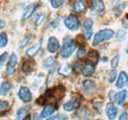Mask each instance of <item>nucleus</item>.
I'll use <instances>...</instances> for the list:
<instances>
[{
  "mask_svg": "<svg viewBox=\"0 0 128 120\" xmlns=\"http://www.w3.org/2000/svg\"><path fill=\"white\" fill-rule=\"evenodd\" d=\"M65 94V89L62 86H59L57 88L48 90L44 96H42V98H40L38 100V104H40V105H42L44 104H48L49 102H57L59 100H61Z\"/></svg>",
  "mask_w": 128,
  "mask_h": 120,
  "instance_id": "f257e3e1",
  "label": "nucleus"
},
{
  "mask_svg": "<svg viewBox=\"0 0 128 120\" xmlns=\"http://www.w3.org/2000/svg\"><path fill=\"white\" fill-rule=\"evenodd\" d=\"M76 46H75V44L73 42V40L71 38H67L64 40L63 45L61 47V50H60V56L63 58V59H67L69 58L72 53L74 52Z\"/></svg>",
  "mask_w": 128,
  "mask_h": 120,
  "instance_id": "f03ea898",
  "label": "nucleus"
},
{
  "mask_svg": "<svg viewBox=\"0 0 128 120\" xmlns=\"http://www.w3.org/2000/svg\"><path fill=\"white\" fill-rule=\"evenodd\" d=\"M114 36V32L110 29H104L98 32L94 38V45H98L104 42H106Z\"/></svg>",
  "mask_w": 128,
  "mask_h": 120,
  "instance_id": "7ed1b4c3",
  "label": "nucleus"
},
{
  "mask_svg": "<svg viewBox=\"0 0 128 120\" xmlns=\"http://www.w3.org/2000/svg\"><path fill=\"white\" fill-rule=\"evenodd\" d=\"M64 25L65 27L70 30H77L79 29V20L76 16L69 15L64 19Z\"/></svg>",
  "mask_w": 128,
  "mask_h": 120,
  "instance_id": "20e7f679",
  "label": "nucleus"
},
{
  "mask_svg": "<svg viewBox=\"0 0 128 120\" xmlns=\"http://www.w3.org/2000/svg\"><path fill=\"white\" fill-rule=\"evenodd\" d=\"M93 20L91 18H87L84 22H83V36L84 38L89 40L92 38V34H93Z\"/></svg>",
  "mask_w": 128,
  "mask_h": 120,
  "instance_id": "39448f33",
  "label": "nucleus"
},
{
  "mask_svg": "<svg viewBox=\"0 0 128 120\" xmlns=\"http://www.w3.org/2000/svg\"><path fill=\"white\" fill-rule=\"evenodd\" d=\"M96 66L92 60H87L82 67V74L85 77H90L95 73Z\"/></svg>",
  "mask_w": 128,
  "mask_h": 120,
  "instance_id": "423d86ee",
  "label": "nucleus"
},
{
  "mask_svg": "<svg viewBox=\"0 0 128 120\" xmlns=\"http://www.w3.org/2000/svg\"><path fill=\"white\" fill-rule=\"evenodd\" d=\"M17 64H18V58H17V55L15 53H13L8 61V64H7V67H6V75L10 76L12 75L15 70H16Z\"/></svg>",
  "mask_w": 128,
  "mask_h": 120,
  "instance_id": "0eeeda50",
  "label": "nucleus"
},
{
  "mask_svg": "<svg viewBox=\"0 0 128 120\" xmlns=\"http://www.w3.org/2000/svg\"><path fill=\"white\" fill-rule=\"evenodd\" d=\"M18 96L24 102H30L32 98V92L29 90V88H27V87H21L20 88V90L18 92Z\"/></svg>",
  "mask_w": 128,
  "mask_h": 120,
  "instance_id": "6e6552de",
  "label": "nucleus"
},
{
  "mask_svg": "<svg viewBox=\"0 0 128 120\" xmlns=\"http://www.w3.org/2000/svg\"><path fill=\"white\" fill-rule=\"evenodd\" d=\"M91 10L94 14H100L104 10V4L102 0H91Z\"/></svg>",
  "mask_w": 128,
  "mask_h": 120,
  "instance_id": "1a4fd4ad",
  "label": "nucleus"
},
{
  "mask_svg": "<svg viewBox=\"0 0 128 120\" xmlns=\"http://www.w3.org/2000/svg\"><path fill=\"white\" fill-rule=\"evenodd\" d=\"M127 85H128V75L125 72H121L119 74V76H118V79H117V82H116V89L122 90Z\"/></svg>",
  "mask_w": 128,
  "mask_h": 120,
  "instance_id": "9d476101",
  "label": "nucleus"
},
{
  "mask_svg": "<svg viewBox=\"0 0 128 120\" xmlns=\"http://www.w3.org/2000/svg\"><path fill=\"white\" fill-rule=\"evenodd\" d=\"M58 49H59V42H58L57 38H54V36L49 38L48 42V52H50V53H55Z\"/></svg>",
  "mask_w": 128,
  "mask_h": 120,
  "instance_id": "9b49d317",
  "label": "nucleus"
},
{
  "mask_svg": "<svg viewBox=\"0 0 128 120\" xmlns=\"http://www.w3.org/2000/svg\"><path fill=\"white\" fill-rule=\"evenodd\" d=\"M78 105H79V100L77 98H73L72 100H70L69 102L64 104L63 109L67 112H70V111H73Z\"/></svg>",
  "mask_w": 128,
  "mask_h": 120,
  "instance_id": "f8f14e48",
  "label": "nucleus"
},
{
  "mask_svg": "<svg viewBox=\"0 0 128 120\" xmlns=\"http://www.w3.org/2000/svg\"><path fill=\"white\" fill-rule=\"evenodd\" d=\"M106 116L110 120H114L117 115V108L113 105V104H108L106 107Z\"/></svg>",
  "mask_w": 128,
  "mask_h": 120,
  "instance_id": "ddd939ff",
  "label": "nucleus"
},
{
  "mask_svg": "<svg viewBox=\"0 0 128 120\" xmlns=\"http://www.w3.org/2000/svg\"><path fill=\"white\" fill-rule=\"evenodd\" d=\"M42 40H40L38 44H36L34 45H32V47H30V48L27 50V52H26L27 56H29V57H32V56H34V55L38 52V50L40 49V47H42Z\"/></svg>",
  "mask_w": 128,
  "mask_h": 120,
  "instance_id": "4468645a",
  "label": "nucleus"
},
{
  "mask_svg": "<svg viewBox=\"0 0 128 120\" xmlns=\"http://www.w3.org/2000/svg\"><path fill=\"white\" fill-rule=\"evenodd\" d=\"M126 96H127V92L125 90H120L119 92L115 94V100H114V102L118 105H122V104L125 102L126 100Z\"/></svg>",
  "mask_w": 128,
  "mask_h": 120,
  "instance_id": "2eb2a0df",
  "label": "nucleus"
},
{
  "mask_svg": "<svg viewBox=\"0 0 128 120\" xmlns=\"http://www.w3.org/2000/svg\"><path fill=\"white\" fill-rule=\"evenodd\" d=\"M86 8H87V5H86V2L84 0H78L74 3L73 5V10L76 12V13H82V12H85L86 11Z\"/></svg>",
  "mask_w": 128,
  "mask_h": 120,
  "instance_id": "dca6fc26",
  "label": "nucleus"
},
{
  "mask_svg": "<svg viewBox=\"0 0 128 120\" xmlns=\"http://www.w3.org/2000/svg\"><path fill=\"white\" fill-rule=\"evenodd\" d=\"M54 111H55V107L52 104H48L42 109V111L40 113V117L42 118H46L48 116H50Z\"/></svg>",
  "mask_w": 128,
  "mask_h": 120,
  "instance_id": "f3484780",
  "label": "nucleus"
},
{
  "mask_svg": "<svg viewBox=\"0 0 128 120\" xmlns=\"http://www.w3.org/2000/svg\"><path fill=\"white\" fill-rule=\"evenodd\" d=\"M11 89H12V85L10 82H8V81L3 82L0 86V96H6L11 90Z\"/></svg>",
  "mask_w": 128,
  "mask_h": 120,
  "instance_id": "a211bd4d",
  "label": "nucleus"
},
{
  "mask_svg": "<svg viewBox=\"0 0 128 120\" xmlns=\"http://www.w3.org/2000/svg\"><path fill=\"white\" fill-rule=\"evenodd\" d=\"M58 72H59V74H61V75L68 77V76H70L72 74V67H71L70 64H63V65H61V66L59 67Z\"/></svg>",
  "mask_w": 128,
  "mask_h": 120,
  "instance_id": "6ab92c4d",
  "label": "nucleus"
},
{
  "mask_svg": "<svg viewBox=\"0 0 128 120\" xmlns=\"http://www.w3.org/2000/svg\"><path fill=\"white\" fill-rule=\"evenodd\" d=\"M34 9H36V5H34V4H30V5L25 9V12H24V14H23L22 20H23V21H26V20H28L29 18H31V16L32 15V13L34 12Z\"/></svg>",
  "mask_w": 128,
  "mask_h": 120,
  "instance_id": "aec40b11",
  "label": "nucleus"
},
{
  "mask_svg": "<svg viewBox=\"0 0 128 120\" xmlns=\"http://www.w3.org/2000/svg\"><path fill=\"white\" fill-rule=\"evenodd\" d=\"M29 109H30V107H21V108H19L16 114V120L25 119L27 117V115H28Z\"/></svg>",
  "mask_w": 128,
  "mask_h": 120,
  "instance_id": "412c9836",
  "label": "nucleus"
},
{
  "mask_svg": "<svg viewBox=\"0 0 128 120\" xmlns=\"http://www.w3.org/2000/svg\"><path fill=\"white\" fill-rule=\"evenodd\" d=\"M95 86H96L95 81L87 80V81H85L83 83V90H84L85 94H88V92H90L91 90L95 88Z\"/></svg>",
  "mask_w": 128,
  "mask_h": 120,
  "instance_id": "4be33fe9",
  "label": "nucleus"
},
{
  "mask_svg": "<svg viewBox=\"0 0 128 120\" xmlns=\"http://www.w3.org/2000/svg\"><path fill=\"white\" fill-rule=\"evenodd\" d=\"M34 65V61H26V62H24V64H23L22 70H23L25 73L29 74V73H31L32 71Z\"/></svg>",
  "mask_w": 128,
  "mask_h": 120,
  "instance_id": "5701e85b",
  "label": "nucleus"
},
{
  "mask_svg": "<svg viewBox=\"0 0 128 120\" xmlns=\"http://www.w3.org/2000/svg\"><path fill=\"white\" fill-rule=\"evenodd\" d=\"M54 63H55V60H54L53 57H48L46 59L44 60V68L51 69L54 66Z\"/></svg>",
  "mask_w": 128,
  "mask_h": 120,
  "instance_id": "b1692460",
  "label": "nucleus"
},
{
  "mask_svg": "<svg viewBox=\"0 0 128 120\" xmlns=\"http://www.w3.org/2000/svg\"><path fill=\"white\" fill-rule=\"evenodd\" d=\"M124 7H125V4L118 3V2H114L113 3V11H114V13H116V15H119V13L121 12V10Z\"/></svg>",
  "mask_w": 128,
  "mask_h": 120,
  "instance_id": "393cba45",
  "label": "nucleus"
},
{
  "mask_svg": "<svg viewBox=\"0 0 128 120\" xmlns=\"http://www.w3.org/2000/svg\"><path fill=\"white\" fill-rule=\"evenodd\" d=\"M8 42V36L6 34H0V48H3L6 46Z\"/></svg>",
  "mask_w": 128,
  "mask_h": 120,
  "instance_id": "a878e982",
  "label": "nucleus"
},
{
  "mask_svg": "<svg viewBox=\"0 0 128 120\" xmlns=\"http://www.w3.org/2000/svg\"><path fill=\"white\" fill-rule=\"evenodd\" d=\"M64 1H65V0H50V5H51L52 8L57 9V8H59L60 6H62Z\"/></svg>",
  "mask_w": 128,
  "mask_h": 120,
  "instance_id": "bb28decb",
  "label": "nucleus"
},
{
  "mask_svg": "<svg viewBox=\"0 0 128 120\" xmlns=\"http://www.w3.org/2000/svg\"><path fill=\"white\" fill-rule=\"evenodd\" d=\"M125 38H126V32H125V30H119L117 32V34H116V40H117L118 42H123V40H125Z\"/></svg>",
  "mask_w": 128,
  "mask_h": 120,
  "instance_id": "cd10ccee",
  "label": "nucleus"
},
{
  "mask_svg": "<svg viewBox=\"0 0 128 120\" xmlns=\"http://www.w3.org/2000/svg\"><path fill=\"white\" fill-rule=\"evenodd\" d=\"M44 19H46V14H44V13H42V14L36 16V27H40V26L44 23Z\"/></svg>",
  "mask_w": 128,
  "mask_h": 120,
  "instance_id": "c85d7f7f",
  "label": "nucleus"
},
{
  "mask_svg": "<svg viewBox=\"0 0 128 120\" xmlns=\"http://www.w3.org/2000/svg\"><path fill=\"white\" fill-rule=\"evenodd\" d=\"M119 62V55H115L112 60V68L113 70H116V67L118 66Z\"/></svg>",
  "mask_w": 128,
  "mask_h": 120,
  "instance_id": "c756f323",
  "label": "nucleus"
},
{
  "mask_svg": "<svg viewBox=\"0 0 128 120\" xmlns=\"http://www.w3.org/2000/svg\"><path fill=\"white\" fill-rule=\"evenodd\" d=\"M8 108H9V104L7 102H4V100H0V112L6 111Z\"/></svg>",
  "mask_w": 128,
  "mask_h": 120,
  "instance_id": "7c9ffc66",
  "label": "nucleus"
},
{
  "mask_svg": "<svg viewBox=\"0 0 128 120\" xmlns=\"http://www.w3.org/2000/svg\"><path fill=\"white\" fill-rule=\"evenodd\" d=\"M29 40H30V36H25V38L22 40V42H20V45H19V46H20L21 48L25 47V46H26V44H28V42H29Z\"/></svg>",
  "mask_w": 128,
  "mask_h": 120,
  "instance_id": "2f4dec72",
  "label": "nucleus"
},
{
  "mask_svg": "<svg viewBox=\"0 0 128 120\" xmlns=\"http://www.w3.org/2000/svg\"><path fill=\"white\" fill-rule=\"evenodd\" d=\"M116 76H117V72L116 70H112V73H110V83H113L116 79Z\"/></svg>",
  "mask_w": 128,
  "mask_h": 120,
  "instance_id": "473e14b6",
  "label": "nucleus"
},
{
  "mask_svg": "<svg viewBox=\"0 0 128 120\" xmlns=\"http://www.w3.org/2000/svg\"><path fill=\"white\" fill-rule=\"evenodd\" d=\"M7 56H8V53H7V52H5V53H3L2 55H0V68L3 66L5 60L7 58Z\"/></svg>",
  "mask_w": 128,
  "mask_h": 120,
  "instance_id": "72a5a7b5",
  "label": "nucleus"
},
{
  "mask_svg": "<svg viewBox=\"0 0 128 120\" xmlns=\"http://www.w3.org/2000/svg\"><path fill=\"white\" fill-rule=\"evenodd\" d=\"M57 119L66 120V119H67V117H66V116H64V115H62V114H58V115H56V116H53V117L49 118L48 120H57Z\"/></svg>",
  "mask_w": 128,
  "mask_h": 120,
  "instance_id": "f704fd0d",
  "label": "nucleus"
},
{
  "mask_svg": "<svg viewBox=\"0 0 128 120\" xmlns=\"http://www.w3.org/2000/svg\"><path fill=\"white\" fill-rule=\"evenodd\" d=\"M118 120H128V115H127V112H125V111H123L121 114H120V116H119V119Z\"/></svg>",
  "mask_w": 128,
  "mask_h": 120,
  "instance_id": "c9c22d12",
  "label": "nucleus"
},
{
  "mask_svg": "<svg viewBox=\"0 0 128 120\" xmlns=\"http://www.w3.org/2000/svg\"><path fill=\"white\" fill-rule=\"evenodd\" d=\"M86 54V51H85V49H83V48H81L79 49V51H78V57L79 58H82V57H84V55Z\"/></svg>",
  "mask_w": 128,
  "mask_h": 120,
  "instance_id": "e433bc0d",
  "label": "nucleus"
},
{
  "mask_svg": "<svg viewBox=\"0 0 128 120\" xmlns=\"http://www.w3.org/2000/svg\"><path fill=\"white\" fill-rule=\"evenodd\" d=\"M31 120H42V119H40V116L38 114L34 113L32 115V117H31Z\"/></svg>",
  "mask_w": 128,
  "mask_h": 120,
  "instance_id": "4c0bfd02",
  "label": "nucleus"
},
{
  "mask_svg": "<svg viewBox=\"0 0 128 120\" xmlns=\"http://www.w3.org/2000/svg\"><path fill=\"white\" fill-rule=\"evenodd\" d=\"M5 26H6V23L4 22V21H0V29H3V28H5Z\"/></svg>",
  "mask_w": 128,
  "mask_h": 120,
  "instance_id": "58836bf2",
  "label": "nucleus"
},
{
  "mask_svg": "<svg viewBox=\"0 0 128 120\" xmlns=\"http://www.w3.org/2000/svg\"><path fill=\"white\" fill-rule=\"evenodd\" d=\"M126 51H127V52H128V45H127V50H126Z\"/></svg>",
  "mask_w": 128,
  "mask_h": 120,
  "instance_id": "ea45409f",
  "label": "nucleus"
}]
</instances>
